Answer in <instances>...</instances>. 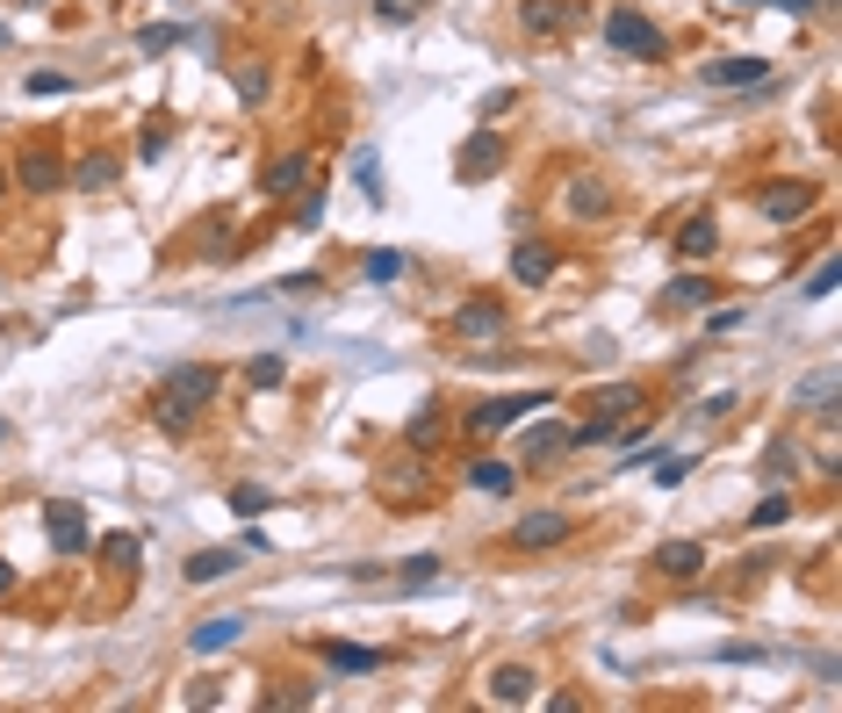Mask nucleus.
Returning a JSON list of instances; mask_svg holds the SVG:
<instances>
[{
    "label": "nucleus",
    "mask_w": 842,
    "mask_h": 713,
    "mask_svg": "<svg viewBox=\"0 0 842 713\" xmlns=\"http://www.w3.org/2000/svg\"><path fill=\"white\" fill-rule=\"evenodd\" d=\"M518 29H526V37H555V29H569V0H518Z\"/></svg>",
    "instance_id": "obj_15"
},
{
    "label": "nucleus",
    "mask_w": 842,
    "mask_h": 713,
    "mask_svg": "<svg viewBox=\"0 0 842 713\" xmlns=\"http://www.w3.org/2000/svg\"><path fill=\"white\" fill-rule=\"evenodd\" d=\"M771 8H785V14H814L821 0H771Z\"/></svg>",
    "instance_id": "obj_47"
},
{
    "label": "nucleus",
    "mask_w": 842,
    "mask_h": 713,
    "mask_svg": "<svg viewBox=\"0 0 842 713\" xmlns=\"http://www.w3.org/2000/svg\"><path fill=\"white\" fill-rule=\"evenodd\" d=\"M734 404H742V397H734V389H713V397H706V404H699V412H706V418H727V412H734Z\"/></svg>",
    "instance_id": "obj_45"
},
{
    "label": "nucleus",
    "mask_w": 842,
    "mask_h": 713,
    "mask_svg": "<svg viewBox=\"0 0 842 713\" xmlns=\"http://www.w3.org/2000/svg\"><path fill=\"white\" fill-rule=\"evenodd\" d=\"M354 188L367 195V202H382V174H375V151H360V159H354Z\"/></svg>",
    "instance_id": "obj_37"
},
{
    "label": "nucleus",
    "mask_w": 842,
    "mask_h": 713,
    "mask_svg": "<svg viewBox=\"0 0 842 713\" xmlns=\"http://www.w3.org/2000/svg\"><path fill=\"white\" fill-rule=\"evenodd\" d=\"M137 555H145V548H137V534H109V541H101V563L122 570V576L137 570Z\"/></svg>",
    "instance_id": "obj_28"
},
{
    "label": "nucleus",
    "mask_w": 842,
    "mask_h": 713,
    "mask_svg": "<svg viewBox=\"0 0 842 713\" xmlns=\"http://www.w3.org/2000/svg\"><path fill=\"white\" fill-rule=\"evenodd\" d=\"M325 663H331V671H346V677L382 671V656H375V648H354V642H325Z\"/></svg>",
    "instance_id": "obj_19"
},
{
    "label": "nucleus",
    "mask_w": 842,
    "mask_h": 713,
    "mask_svg": "<svg viewBox=\"0 0 842 713\" xmlns=\"http://www.w3.org/2000/svg\"><path fill=\"white\" fill-rule=\"evenodd\" d=\"M116 174H122V166H116V151H80V159H72L66 166V180H72V188H87V195H101V188H116Z\"/></svg>",
    "instance_id": "obj_11"
},
{
    "label": "nucleus",
    "mask_w": 842,
    "mask_h": 713,
    "mask_svg": "<svg viewBox=\"0 0 842 713\" xmlns=\"http://www.w3.org/2000/svg\"><path fill=\"white\" fill-rule=\"evenodd\" d=\"M792 454H800V447H785V439H777V447H771V483H785V468H792Z\"/></svg>",
    "instance_id": "obj_46"
},
{
    "label": "nucleus",
    "mask_w": 842,
    "mask_h": 713,
    "mask_svg": "<svg viewBox=\"0 0 842 713\" xmlns=\"http://www.w3.org/2000/svg\"><path fill=\"white\" fill-rule=\"evenodd\" d=\"M756 209L771 224H800L806 209H814V188H806V180H771V188H756Z\"/></svg>",
    "instance_id": "obj_6"
},
{
    "label": "nucleus",
    "mask_w": 842,
    "mask_h": 713,
    "mask_svg": "<svg viewBox=\"0 0 842 713\" xmlns=\"http://www.w3.org/2000/svg\"><path fill=\"white\" fill-rule=\"evenodd\" d=\"M684 476H692V454H670V462H655V483H663V491H677Z\"/></svg>",
    "instance_id": "obj_39"
},
{
    "label": "nucleus",
    "mask_w": 842,
    "mask_h": 713,
    "mask_svg": "<svg viewBox=\"0 0 842 713\" xmlns=\"http://www.w3.org/2000/svg\"><path fill=\"white\" fill-rule=\"evenodd\" d=\"M425 584H439V555H410L404 563V591H425Z\"/></svg>",
    "instance_id": "obj_35"
},
{
    "label": "nucleus",
    "mask_w": 842,
    "mask_h": 713,
    "mask_svg": "<svg viewBox=\"0 0 842 713\" xmlns=\"http://www.w3.org/2000/svg\"><path fill=\"white\" fill-rule=\"evenodd\" d=\"M447 339H462V346H497V339H512V317H504V303L468 296L462 310H447Z\"/></svg>",
    "instance_id": "obj_2"
},
{
    "label": "nucleus",
    "mask_w": 842,
    "mask_h": 713,
    "mask_svg": "<svg viewBox=\"0 0 842 713\" xmlns=\"http://www.w3.org/2000/svg\"><path fill=\"white\" fill-rule=\"evenodd\" d=\"M591 397H598V418H612V426H620V418L641 404V389H634V383H605V389H591Z\"/></svg>",
    "instance_id": "obj_25"
},
{
    "label": "nucleus",
    "mask_w": 842,
    "mask_h": 713,
    "mask_svg": "<svg viewBox=\"0 0 842 713\" xmlns=\"http://www.w3.org/2000/svg\"><path fill=\"white\" fill-rule=\"evenodd\" d=\"M0 439H8V426H0Z\"/></svg>",
    "instance_id": "obj_50"
},
{
    "label": "nucleus",
    "mask_w": 842,
    "mask_h": 713,
    "mask_svg": "<svg viewBox=\"0 0 842 713\" xmlns=\"http://www.w3.org/2000/svg\"><path fill=\"white\" fill-rule=\"evenodd\" d=\"M288 383V360L281 354H252L245 360V389H281Z\"/></svg>",
    "instance_id": "obj_24"
},
{
    "label": "nucleus",
    "mask_w": 842,
    "mask_h": 713,
    "mask_svg": "<svg viewBox=\"0 0 842 713\" xmlns=\"http://www.w3.org/2000/svg\"><path fill=\"white\" fill-rule=\"evenodd\" d=\"M296 188H310V151H288V159L259 166V195H267V202H281V195H296Z\"/></svg>",
    "instance_id": "obj_10"
},
{
    "label": "nucleus",
    "mask_w": 842,
    "mask_h": 713,
    "mask_svg": "<svg viewBox=\"0 0 842 713\" xmlns=\"http://www.w3.org/2000/svg\"><path fill=\"white\" fill-rule=\"evenodd\" d=\"M489 700L497 706H526L533 700V671L526 663H497V671H489Z\"/></svg>",
    "instance_id": "obj_16"
},
{
    "label": "nucleus",
    "mask_w": 842,
    "mask_h": 713,
    "mask_svg": "<svg viewBox=\"0 0 842 713\" xmlns=\"http://www.w3.org/2000/svg\"><path fill=\"white\" fill-rule=\"evenodd\" d=\"M468 483H476V491H489V497H512V491H518V468H512V462H468Z\"/></svg>",
    "instance_id": "obj_20"
},
{
    "label": "nucleus",
    "mask_w": 842,
    "mask_h": 713,
    "mask_svg": "<svg viewBox=\"0 0 842 713\" xmlns=\"http://www.w3.org/2000/svg\"><path fill=\"white\" fill-rule=\"evenodd\" d=\"M231 570H238V548H202V555H188V584H224Z\"/></svg>",
    "instance_id": "obj_18"
},
{
    "label": "nucleus",
    "mask_w": 842,
    "mask_h": 713,
    "mask_svg": "<svg viewBox=\"0 0 842 713\" xmlns=\"http://www.w3.org/2000/svg\"><path fill=\"white\" fill-rule=\"evenodd\" d=\"M749 519H756V526H785V519H792V497H785V491H771L756 512H749Z\"/></svg>",
    "instance_id": "obj_36"
},
{
    "label": "nucleus",
    "mask_w": 842,
    "mask_h": 713,
    "mask_svg": "<svg viewBox=\"0 0 842 713\" xmlns=\"http://www.w3.org/2000/svg\"><path fill=\"white\" fill-rule=\"evenodd\" d=\"M792 397H800L806 412H821V418H829V412H835V368H814L800 389H792Z\"/></svg>",
    "instance_id": "obj_21"
},
{
    "label": "nucleus",
    "mask_w": 842,
    "mask_h": 713,
    "mask_svg": "<svg viewBox=\"0 0 842 713\" xmlns=\"http://www.w3.org/2000/svg\"><path fill=\"white\" fill-rule=\"evenodd\" d=\"M512 275H518V281H533V288H541L547 275H555V252H547V246H533V238H526V246H518V252H512Z\"/></svg>",
    "instance_id": "obj_22"
},
{
    "label": "nucleus",
    "mask_w": 842,
    "mask_h": 713,
    "mask_svg": "<svg viewBox=\"0 0 842 713\" xmlns=\"http://www.w3.org/2000/svg\"><path fill=\"white\" fill-rule=\"evenodd\" d=\"M360 275H367V281H375V288H389V281H404V252H389V246H375V252H367V260H360Z\"/></svg>",
    "instance_id": "obj_27"
},
{
    "label": "nucleus",
    "mask_w": 842,
    "mask_h": 713,
    "mask_svg": "<svg viewBox=\"0 0 842 713\" xmlns=\"http://www.w3.org/2000/svg\"><path fill=\"white\" fill-rule=\"evenodd\" d=\"M439 439V404H425L418 418H410V447H433Z\"/></svg>",
    "instance_id": "obj_38"
},
{
    "label": "nucleus",
    "mask_w": 842,
    "mask_h": 713,
    "mask_svg": "<svg viewBox=\"0 0 842 713\" xmlns=\"http://www.w3.org/2000/svg\"><path fill=\"white\" fill-rule=\"evenodd\" d=\"M22 87H29L37 101H43V95H72V72H51V66H37V72H29Z\"/></svg>",
    "instance_id": "obj_33"
},
{
    "label": "nucleus",
    "mask_w": 842,
    "mask_h": 713,
    "mask_svg": "<svg viewBox=\"0 0 842 713\" xmlns=\"http://www.w3.org/2000/svg\"><path fill=\"white\" fill-rule=\"evenodd\" d=\"M217 389H224V375L209 368V360H180V368H166L159 397H174V404H188V412H202V404H217Z\"/></svg>",
    "instance_id": "obj_4"
},
{
    "label": "nucleus",
    "mask_w": 842,
    "mask_h": 713,
    "mask_svg": "<svg viewBox=\"0 0 842 713\" xmlns=\"http://www.w3.org/2000/svg\"><path fill=\"white\" fill-rule=\"evenodd\" d=\"M655 570H663L670 584H692V576L706 570V548H699V541H670V548H655Z\"/></svg>",
    "instance_id": "obj_13"
},
{
    "label": "nucleus",
    "mask_w": 842,
    "mask_h": 713,
    "mask_svg": "<svg viewBox=\"0 0 842 713\" xmlns=\"http://www.w3.org/2000/svg\"><path fill=\"white\" fill-rule=\"evenodd\" d=\"M497 166H504V138H497V130H476V138L462 145V159H454V174H462L468 188H476V180L497 174Z\"/></svg>",
    "instance_id": "obj_9"
},
{
    "label": "nucleus",
    "mask_w": 842,
    "mask_h": 713,
    "mask_svg": "<svg viewBox=\"0 0 842 713\" xmlns=\"http://www.w3.org/2000/svg\"><path fill=\"white\" fill-rule=\"evenodd\" d=\"M512 101H518V95H512V87H497V95H483V109H476V116H483V123H497V116H504V109H512Z\"/></svg>",
    "instance_id": "obj_42"
},
{
    "label": "nucleus",
    "mask_w": 842,
    "mask_h": 713,
    "mask_svg": "<svg viewBox=\"0 0 842 713\" xmlns=\"http://www.w3.org/2000/svg\"><path fill=\"white\" fill-rule=\"evenodd\" d=\"M555 541H569V512H526V519L512 526V548H518V555L555 548Z\"/></svg>",
    "instance_id": "obj_7"
},
{
    "label": "nucleus",
    "mask_w": 842,
    "mask_h": 713,
    "mask_svg": "<svg viewBox=\"0 0 842 713\" xmlns=\"http://www.w3.org/2000/svg\"><path fill=\"white\" fill-rule=\"evenodd\" d=\"M555 447L569 454V426H541V433L526 439V454H533V462H547V454H555Z\"/></svg>",
    "instance_id": "obj_34"
},
{
    "label": "nucleus",
    "mask_w": 842,
    "mask_h": 713,
    "mask_svg": "<svg viewBox=\"0 0 842 713\" xmlns=\"http://www.w3.org/2000/svg\"><path fill=\"white\" fill-rule=\"evenodd\" d=\"M180 37H188V29H180V22H151L145 37H137V51H145V58H159V51H174Z\"/></svg>",
    "instance_id": "obj_31"
},
{
    "label": "nucleus",
    "mask_w": 842,
    "mask_h": 713,
    "mask_svg": "<svg viewBox=\"0 0 842 713\" xmlns=\"http://www.w3.org/2000/svg\"><path fill=\"white\" fill-rule=\"evenodd\" d=\"M541 404H547V389H518V397H489V404H476V412H468V433H476V439H489V433L518 426L526 412H541Z\"/></svg>",
    "instance_id": "obj_5"
},
{
    "label": "nucleus",
    "mask_w": 842,
    "mask_h": 713,
    "mask_svg": "<svg viewBox=\"0 0 842 713\" xmlns=\"http://www.w3.org/2000/svg\"><path fill=\"white\" fill-rule=\"evenodd\" d=\"M238 634H245V620H238V613H224V620H195V627H188V648H195V656H217V648H231Z\"/></svg>",
    "instance_id": "obj_14"
},
{
    "label": "nucleus",
    "mask_w": 842,
    "mask_h": 713,
    "mask_svg": "<svg viewBox=\"0 0 842 713\" xmlns=\"http://www.w3.org/2000/svg\"><path fill=\"white\" fill-rule=\"evenodd\" d=\"M137 151H145V159L159 166V151H166V123H145V138H137Z\"/></svg>",
    "instance_id": "obj_44"
},
{
    "label": "nucleus",
    "mask_w": 842,
    "mask_h": 713,
    "mask_svg": "<svg viewBox=\"0 0 842 713\" xmlns=\"http://www.w3.org/2000/svg\"><path fill=\"white\" fill-rule=\"evenodd\" d=\"M670 303L699 310V303H713V281H706V275H677V281H670Z\"/></svg>",
    "instance_id": "obj_30"
},
{
    "label": "nucleus",
    "mask_w": 842,
    "mask_h": 713,
    "mask_svg": "<svg viewBox=\"0 0 842 713\" xmlns=\"http://www.w3.org/2000/svg\"><path fill=\"white\" fill-rule=\"evenodd\" d=\"M605 43H612V51H626V58H641V66L670 58V37H663V29H655L641 8H612V14H605Z\"/></svg>",
    "instance_id": "obj_1"
},
{
    "label": "nucleus",
    "mask_w": 842,
    "mask_h": 713,
    "mask_svg": "<svg viewBox=\"0 0 842 713\" xmlns=\"http://www.w3.org/2000/svg\"><path fill=\"white\" fill-rule=\"evenodd\" d=\"M806 296H814V303H821V296H835V260H821V267H814V281H806Z\"/></svg>",
    "instance_id": "obj_43"
},
{
    "label": "nucleus",
    "mask_w": 842,
    "mask_h": 713,
    "mask_svg": "<svg viewBox=\"0 0 842 713\" xmlns=\"http://www.w3.org/2000/svg\"><path fill=\"white\" fill-rule=\"evenodd\" d=\"M677 252H684V260H713V252H721V224H713V217H692L677 231Z\"/></svg>",
    "instance_id": "obj_17"
},
{
    "label": "nucleus",
    "mask_w": 842,
    "mask_h": 713,
    "mask_svg": "<svg viewBox=\"0 0 842 713\" xmlns=\"http://www.w3.org/2000/svg\"><path fill=\"white\" fill-rule=\"evenodd\" d=\"M43 534H51V548H58V555H80V548H87V519H80V505H72V497L43 505Z\"/></svg>",
    "instance_id": "obj_8"
},
{
    "label": "nucleus",
    "mask_w": 842,
    "mask_h": 713,
    "mask_svg": "<svg viewBox=\"0 0 842 713\" xmlns=\"http://www.w3.org/2000/svg\"><path fill=\"white\" fill-rule=\"evenodd\" d=\"M569 209H576V217H605V209H612V188H605V180H569Z\"/></svg>",
    "instance_id": "obj_23"
},
{
    "label": "nucleus",
    "mask_w": 842,
    "mask_h": 713,
    "mask_svg": "<svg viewBox=\"0 0 842 713\" xmlns=\"http://www.w3.org/2000/svg\"><path fill=\"white\" fill-rule=\"evenodd\" d=\"M14 188H22V195H58V188H66V159H58V145L51 138H43V145H22V151H14Z\"/></svg>",
    "instance_id": "obj_3"
},
{
    "label": "nucleus",
    "mask_w": 842,
    "mask_h": 713,
    "mask_svg": "<svg viewBox=\"0 0 842 713\" xmlns=\"http://www.w3.org/2000/svg\"><path fill=\"white\" fill-rule=\"evenodd\" d=\"M317 217H325V195H303V202H296V231H317Z\"/></svg>",
    "instance_id": "obj_40"
},
{
    "label": "nucleus",
    "mask_w": 842,
    "mask_h": 713,
    "mask_svg": "<svg viewBox=\"0 0 842 713\" xmlns=\"http://www.w3.org/2000/svg\"><path fill=\"white\" fill-rule=\"evenodd\" d=\"M699 80H706V87H763V80H771V66H763V58H713Z\"/></svg>",
    "instance_id": "obj_12"
},
{
    "label": "nucleus",
    "mask_w": 842,
    "mask_h": 713,
    "mask_svg": "<svg viewBox=\"0 0 842 713\" xmlns=\"http://www.w3.org/2000/svg\"><path fill=\"white\" fill-rule=\"evenodd\" d=\"M267 87H274V72H267V66H238V95H245V109H259V101H267Z\"/></svg>",
    "instance_id": "obj_32"
},
{
    "label": "nucleus",
    "mask_w": 842,
    "mask_h": 713,
    "mask_svg": "<svg viewBox=\"0 0 842 713\" xmlns=\"http://www.w3.org/2000/svg\"><path fill=\"white\" fill-rule=\"evenodd\" d=\"M8 591H14V563H8V555H0V598H8Z\"/></svg>",
    "instance_id": "obj_48"
},
{
    "label": "nucleus",
    "mask_w": 842,
    "mask_h": 713,
    "mask_svg": "<svg viewBox=\"0 0 842 713\" xmlns=\"http://www.w3.org/2000/svg\"><path fill=\"white\" fill-rule=\"evenodd\" d=\"M267 505H274V491H267V483H238V491H231V512H238V519H259Z\"/></svg>",
    "instance_id": "obj_29"
},
{
    "label": "nucleus",
    "mask_w": 842,
    "mask_h": 713,
    "mask_svg": "<svg viewBox=\"0 0 842 713\" xmlns=\"http://www.w3.org/2000/svg\"><path fill=\"white\" fill-rule=\"evenodd\" d=\"M0 195H8V166H0Z\"/></svg>",
    "instance_id": "obj_49"
},
{
    "label": "nucleus",
    "mask_w": 842,
    "mask_h": 713,
    "mask_svg": "<svg viewBox=\"0 0 842 713\" xmlns=\"http://www.w3.org/2000/svg\"><path fill=\"white\" fill-rule=\"evenodd\" d=\"M418 8H425V0H375V14H382V22H410Z\"/></svg>",
    "instance_id": "obj_41"
},
{
    "label": "nucleus",
    "mask_w": 842,
    "mask_h": 713,
    "mask_svg": "<svg viewBox=\"0 0 842 713\" xmlns=\"http://www.w3.org/2000/svg\"><path fill=\"white\" fill-rule=\"evenodd\" d=\"M151 418H159V433L188 439V433H195V418H202V412H188V404H174V397H151Z\"/></svg>",
    "instance_id": "obj_26"
}]
</instances>
